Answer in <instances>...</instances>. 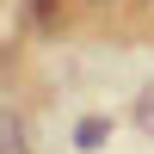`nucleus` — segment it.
<instances>
[{
	"label": "nucleus",
	"mask_w": 154,
	"mask_h": 154,
	"mask_svg": "<svg viewBox=\"0 0 154 154\" xmlns=\"http://www.w3.org/2000/svg\"><path fill=\"white\" fill-rule=\"evenodd\" d=\"M93 6H111V0H93Z\"/></svg>",
	"instance_id": "4"
},
{
	"label": "nucleus",
	"mask_w": 154,
	"mask_h": 154,
	"mask_svg": "<svg viewBox=\"0 0 154 154\" xmlns=\"http://www.w3.org/2000/svg\"><path fill=\"white\" fill-rule=\"evenodd\" d=\"M99 142H105V117H86L80 123V148H99Z\"/></svg>",
	"instance_id": "2"
},
{
	"label": "nucleus",
	"mask_w": 154,
	"mask_h": 154,
	"mask_svg": "<svg viewBox=\"0 0 154 154\" xmlns=\"http://www.w3.org/2000/svg\"><path fill=\"white\" fill-rule=\"evenodd\" d=\"M136 117H142L148 130H154V86H148V93H142V105H136Z\"/></svg>",
	"instance_id": "3"
},
{
	"label": "nucleus",
	"mask_w": 154,
	"mask_h": 154,
	"mask_svg": "<svg viewBox=\"0 0 154 154\" xmlns=\"http://www.w3.org/2000/svg\"><path fill=\"white\" fill-rule=\"evenodd\" d=\"M0 154H31V148H25V130H19V117H6V111H0Z\"/></svg>",
	"instance_id": "1"
}]
</instances>
